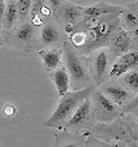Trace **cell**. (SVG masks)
Segmentation results:
<instances>
[{
    "instance_id": "1",
    "label": "cell",
    "mask_w": 138,
    "mask_h": 147,
    "mask_svg": "<svg viewBox=\"0 0 138 147\" xmlns=\"http://www.w3.org/2000/svg\"><path fill=\"white\" fill-rule=\"evenodd\" d=\"M120 13H110L93 18H81L78 22L65 25L68 42L81 55H90L95 50L107 47L113 31L121 26Z\"/></svg>"
},
{
    "instance_id": "2",
    "label": "cell",
    "mask_w": 138,
    "mask_h": 147,
    "mask_svg": "<svg viewBox=\"0 0 138 147\" xmlns=\"http://www.w3.org/2000/svg\"><path fill=\"white\" fill-rule=\"evenodd\" d=\"M95 87H97L95 85H90V86L83 87V89L80 90H69L68 92L61 95L53 113L48 117L47 121L44 122V125L47 128L60 129L66 122V120L72 116L76 108L82 103V100L90 96V94L93 92V90Z\"/></svg>"
},
{
    "instance_id": "3",
    "label": "cell",
    "mask_w": 138,
    "mask_h": 147,
    "mask_svg": "<svg viewBox=\"0 0 138 147\" xmlns=\"http://www.w3.org/2000/svg\"><path fill=\"white\" fill-rule=\"evenodd\" d=\"M63 59L65 63L64 67L66 68L70 77V90H80L94 85L86 61L69 42H64Z\"/></svg>"
},
{
    "instance_id": "4",
    "label": "cell",
    "mask_w": 138,
    "mask_h": 147,
    "mask_svg": "<svg viewBox=\"0 0 138 147\" xmlns=\"http://www.w3.org/2000/svg\"><path fill=\"white\" fill-rule=\"evenodd\" d=\"M90 100L93 104L95 120L99 122H111L116 120L120 113V107L116 106L110 98H107L100 90L95 87L90 94Z\"/></svg>"
},
{
    "instance_id": "5",
    "label": "cell",
    "mask_w": 138,
    "mask_h": 147,
    "mask_svg": "<svg viewBox=\"0 0 138 147\" xmlns=\"http://www.w3.org/2000/svg\"><path fill=\"white\" fill-rule=\"evenodd\" d=\"M95 116L93 111L90 96L82 100L80 106L76 108V111L72 113V116L66 120V122L60 128V130L70 131V130H83L86 128H90L94 124Z\"/></svg>"
},
{
    "instance_id": "6",
    "label": "cell",
    "mask_w": 138,
    "mask_h": 147,
    "mask_svg": "<svg viewBox=\"0 0 138 147\" xmlns=\"http://www.w3.org/2000/svg\"><path fill=\"white\" fill-rule=\"evenodd\" d=\"M135 42H137V36L133 35L128 30H125L122 26H120L111 35L110 42H108V45H107V47L110 48L108 52L113 57H117V56L122 55V53L128 52V51L135 50V46H137Z\"/></svg>"
},
{
    "instance_id": "7",
    "label": "cell",
    "mask_w": 138,
    "mask_h": 147,
    "mask_svg": "<svg viewBox=\"0 0 138 147\" xmlns=\"http://www.w3.org/2000/svg\"><path fill=\"white\" fill-rule=\"evenodd\" d=\"M94 56L90 65V76L95 86H100L103 82L108 80V70H110V53L106 47L98 48L94 51Z\"/></svg>"
},
{
    "instance_id": "8",
    "label": "cell",
    "mask_w": 138,
    "mask_h": 147,
    "mask_svg": "<svg viewBox=\"0 0 138 147\" xmlns=\"http://www.w3.org/2000/svg\"><path fill=\"white\" fill-rule=\"evenodd\" d=\"M138 65V53L137 50H132L122 55L117 56L116 60L111 64L108 70V80H115L122 76L124 73L129 72L132 69H137Z\"/></svg>"
},
{
    "instance_id": "9",
    "label": "cell",
    "mask_w": 138,
    "mask_h": 147,
    "mask_svg": "<svg viewBox=\"0 0 138 147\" xmlns=\"http://www.w3.org/2000/svg\"><path fill=\"white\" fill-rule=\"evenodd\" d=\"M99 87V90L106 95L107 98H110L116 106L121 107L124 106L125 103L129 99H132L134 95H133L132 91H129L128 89H125L122 85H120L119 82H111V81H106L103 82Z\"/></svg>"
},
{
    "instance_id": "10",
    "label": "cell",
    "mask_w": 138,
    "mask_h": 147,
    "mask_svg": "<svg viewBox=\"0 0 138 147\" xmlns=\"http://www.w3.org/2000/svg\"><path fill=\"white\" fill-rule=\"evenodd\" d=\"M85 7L77 5L74 3L70 1H64L57 9H56V16L57 18H60L65 25H72V24L78 22L82 18V12Z\"/></svg>"
},
{
    "instance_id": "11",
    "label": "cell",
    "mask_w": 138,
    "mask_h": 147,
    "mask_svg": "<svg viewBox=\"0 0 138 147\" xmlns=\"http://www.w3.org/2000/svg\"><path fill=\"white\" fill-rule=\"evenodd\" d=\"M121 26L132 33L133 35L137 36V26H138V9H137V1H133L132 4L126 7H122L121 12L119 14Z\"/></svg>"
},
{
    "instance_id": "12",
    "label": "cell",
    "mask_w": 138,
    "mask_h": 147,
    "mask_svg": "<svg viewBox=\"0 0 138 147\" xmlns=\"http://www.w3.org/2000/svg\"><path fill=\"white\" fill-rule=\"evenodd\" d=\"M39 59L43 63V67L47 72H52L61 65L63 61V50L61 48H44L38 52Z\"/></svg>"
},
{
    "instance_id": "13",
    "label": "cell",
    "mask_w": 138,
    "mask_h": 147,
    "mask_svg": "<svg viewBox=\"0 0 138 147\" xmlns=\"http://www.w3.org/2000/svg\"><path fill=\"white\" fill-rule=\"evenodd\" d=\"M50 73L51 80H52L53 86H55L59 96L64 95L65 92H68L70 90V77H69V73L64 65H60Z\"/></svg>"
},
{
    "instance_id": "14",
    "label": "cell",
    "mask_w": 138,
    "mask_h": 147,
    "mask_svg": "<svg viewBox=\"0 0 138 147\" xmlns=\"http://www.w3.org/2000/svg\"><path fill=\"white\" fill-rule=\"evenodd\" d=\"M121 9L122 7L120 5H112V4L108 3H98L94 5L85 7L82 12V17L83 18H93V17H99L110 13H120Z\"/></svg>"
},
{
    "instance_id": "15",
    "label": "cell",
    "mask_w": 138,
    "mask_h": 147,
    "mask_svg": "<svg viewBox=\"0 0 138 147\" xmlns=\"http://www.w3.org/2000/svg\"><path fill=\"white\" fill-rule=\"evenodd\" d=\"M61 39V33L59 28L52 22H44L41 29V45L43 47H51L55 43L60 42Z\"/></svg>"
},
{
    "instance_id": "16",
    "label": "cell",
    "mask_w": 138,
    "mask_h": 147,
    "mask_svg": "<svg viewBox=\"0 0 138 147\" xmlns=\"http://www.w3.org/2000/svg\"><path fill=\"white\" fill-rule=\"evenodd\" d=\"M34 34H35V26L30 21H24L14 33V40L20 45L29 46L34 38Z\"/></svg>"
},
{
    "instance_id": "17",
    "label": "cell",
    "mask_w": 138,
    "mask_h": 147,
    "mask_svg": "<svg viewBox=\"0 0 138 147\" xmlns=\"http://www.w3.org/2000/svg\"><path fill=\"white\" fill-rule=\"evenodd\" d=\"M17 21H18V11H17L16 1H7L1 28H4L5 30H11Z\"/></svg>"
},
{
    "instance_id": "18",
    "label": "cell",
    "mask_w": 138,
    "mask_h": 147,
    "mask_svg": "<svg viewBox=\"0 0 138 147\" xmlns=\"http://www.w3.org/2000/svg\"><path fill=\"white\" fill-rule=\"evenodd\" d=\"M119 78L120 80L117 81V82H119L120 85H122L125 89L132 91L133 94H137V91H138V72H137V69L129 70V72L124 73L122 76H120Z\"/></svg>"
},
{
    "instance_id": "19",
    "label": "cell",
    "mask_w": 138,
    "mask_h": 147,
    "mask_svg": "<svg viewBox=\"0 0 138 147\" xmlns=\"http://www.w3.org/2000/svg\"><path fill=\"white\" fill-rule=\"evenodd\" d=\"M31 4H33V0H16L17 11H18V20L25 21L28 18L29 14H30Z\"/></svg>"
},
{
    "instance_id": "20",
    "label": "cell",
    "mask_w": 138,
    "mask_h": 147,
    "mask_svg": "<svg viewBox=\"0 0 138 147\" xmlns=\"http://www.w3.org/2000/svg\"><path fill=\"white\" fill-rule=\"evenodd\" d=\"M120 113H121V116L122 115H126V113H129V115H137V95H134V96L132 98V99H129L126 103H125L124 106H121L120 107Z\"/></svg>"
},
{
    "instance_id": "21",
    "label": "cell",
    "mask_w": 138,
    "mask_h": 147,
    "mask_svg": "<svg viewBox=\"0 0 138 147\" xmlns=\"http://www.w3.org/2000/svg\"><path fill=\"white\" fill-rule=\"evenodd\" d=\"M5 7H7V0H0V29L3 25V17H4V12H5Z\"/></svg>"
},
{
    "instance_id": "22",
    "label": "cell",
    "mask_w": 138,
    "mask_h": 147,
    "mask_svg": "<svg viewBox=\"0 0 138 147\" xmlns=\"http://www.w3.org/2000/svg\"><path fill=\"white\" fill-rule=\"evenodd\" d=\"M64 1H66V0H47L48 5L52 8V11H56V9H57L59 7L64 3Z\"/></svg>"
},
{
    "instance_id": "23",
    "label": "cell",
    "mask_w": 138,
    "mask_h": 147,
    "mask_svg": "<svg viewBox=\"0 0 138 147\" xmlns=\"http://www.w3.org/2000/svg\"><path fill=\"white\" fill-rule=\"evenodd\" d=\"M16 112V108H14L13 106H8V107H5V115L7 116H12V115Z\"/></svg>"
},
{
    "instance_id": "24",
    "label": "cell",
    "mask_w": 138,
    "mask_h": 147,
    "mask_svg": "<svg viewBox=\"0 0 138 147\" xmlns=\"http://www.w3.org/2000/svg\"><path fill=\"white\" fill-rule=\"evenodd\" d=\"M3 45V35H1V33H0V46Z\"/></svg>"
},
{
    "instance_id": "25",
    "label": "cell",
    "mask_w": 138,
    "mask_h": 147,
    "mask_svg": "<svg viewBox=\"0 0 138 147\" xmlns=\"http://www.w3.org/2000/svg\"><path fill=\"white\" fill-rule=\"evenodd\" d=\"M7 1H16V0H7Z\"/></svg>"
}]
</instances>
